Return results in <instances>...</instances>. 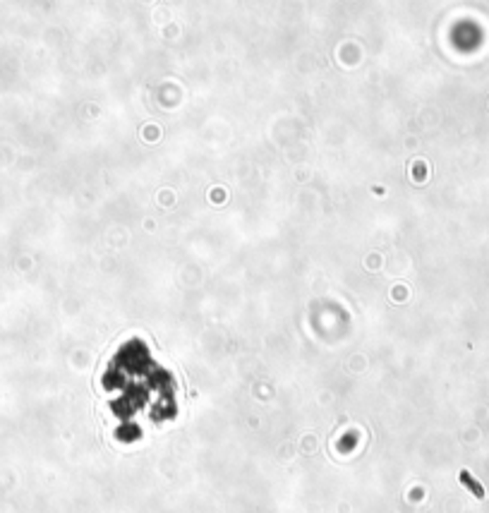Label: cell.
I'll list each match as a JSON object with an SVG mask.
<instances>
[{"instance_id":"1","label":"cell","mask_w":489,"mask_h":513,"mask_svg":"<svg viewBox=\"0 0 489 513\" xmlns=\"http://www.w3.org/2000/svg\"><path fill=\"white\" fill-rule=\"evenodd\" d=\"M460 482L465 484V487H468V489L475 494L477 499H482V496H484V489H482V487H479V484L472 480V475H470L468 470H463V473H460Z\"/></svg>"}]
</instances>
